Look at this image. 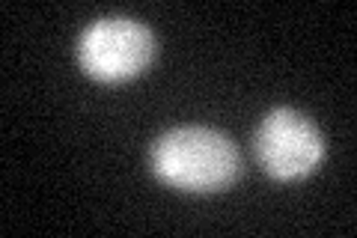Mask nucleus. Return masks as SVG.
Wrapping results in <instances>:
<instances>
[{
	"mask_svg": "<svg viewBox=\"0 0 357 238\" xmlns=\"http://www.w3.org/2000/svg\"><path fill=\"white\" fill-rule=\"evenodd\" d=\"M256 161L277 182L310 176L325 158V137L319 126L292 107H277L262 119L253 137Z\"/></svg>",
	"mask_w": 357,
	"mask_h": 238,
	"instance_id": "obj_3",
	"label": "nucleus"
},
{
	"mask_svg": "<svg viewBox=\"0 0 357 238\" xmlns=\"http://www.w3.org/2000/svg\"><path fill=\"white\" fill-rule=\"evenodd\" d=\"M152 173L188 194H215L236 182L241 155L227 134L203 126L170 128L152 143Z\"/></svg>",
	"mask_w": 357,
	"mask_h": 238,
	"instance_id": "obj_1",
	"label": "nucleus"
},
{
	"mask_svg": "<svg viewBox=\"0 0 357 238\" xmlns=\"http://www.w3.org/2000/svg\"><path fill=\"white\" fill-rule=\"evenodd\" d=\"M152 30L143 21L126 15L93 21L77 42V60H81L84 72L105 84H122L137 77L152 63Z\"/></svg>",
	"mask_w": 357,
	"mask_h": 238,
	"instance_id": "obj_2",
	"label": "nucleus"
}]
</instances>
